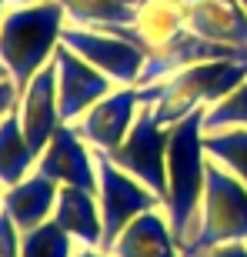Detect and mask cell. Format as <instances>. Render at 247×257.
Wrapping results in <instances>:
<instances>
[{
	"mask_svg": "<svg viewBox=\"0 0 247 257\" xmlns=\"http://www.w3.org/2000/svg\"><path fill=\"white\" fill-rule=\"evenodd\" d=\"M204 110L171 124V144H167V194H164V214L171 220L181 247L197 227L204 184H207L210 154L204 147Z\"/></svg>",
	"mask_w": 247,
	"mask_h": 257,
	"instance_id": "1",
	"label": "cell"
},
{
	"mask_svg": "<svg viewBox=\"0 0 247 257\" xmlns=\"http://www.w3.org/2000/svg\"><path fill=\"white\" fill-rule=\"evenodd\" d=\"M67 27V14L57 0H40L24 7H4L0 20V64L7 67L17 90L30 84V77L54 60Z\"/></svg>",
	"mask_w": 247,
	"mask_h": 257,
	"instance_id": "2",
	"label": "cell"
},
{
	"mask_svg": "<svg viewBox=\"0 0 247 257\" xmlns=\"http://www.w3.org/2000/svg\"><path fill=\"white\" fill-rule=\"evenodd\" d=\"M244 80H247V60H204V64H194L181 74L167 77V80L137 87V90H141L144 104L154 107V117L164 127H171L184 117H190L194 110L214 107Z\"/></svg>",
	"mask_w": 247,
	"mask_h": 257,
	"instance_id": "3",
	"label": "cell"
},
{
	"mask_svg": "<svg viewBox=\"0 0 247 257\" xmlns=\"http://www.w3.org/2000/svg\"><path fill=\"white\" fill-rule=\"evenodd\" d=\"M220 244H247V187L237 174L210 157L200 217L184 244V257H207Z\"/></svg>",
	"mask_w": 247,
	"mask_h": 257,
	"instance_id": "4",
	"label": "cell"
},
{
	"mask_svg": "<svg viewBox=\"0 0 247 257\" xmlns=\"http://www.w3.org/2000/svg\"><path fill=\"white\" fill-rule=\"evenodd\" d=\"M97 154V174H100V187H97V200H100V214H104V244L100 247L110 250V244L117 240L131 220H137L141 214L147 210H157L164 207V200L141 184L134 174H127L124 167H117L104 151H94Z\"/></svg>",
	"mask_w": 247,
	"mask_h": 257,
	"instance_id": "5",
	"label": "cell"
},
{
	"mask_svg": "<svg viewBox=\"0 0 247 257\" xmlns=\"http://www.w3.org/2000/svg\"><path fill=\"white\" fill-rule=\"evenodd\" d=\"M167 144H171V127H164L154 117V107L144 104L127 141L107 157L127 174H134L141 184H147L164 200V194H167Z\"/></svg>",
	"mask_w": 247,
	"mask_h": 257,
	"instance_id": "6",
	"label": "cell"
},
{
	"mask_svg": "<svg viewBox=\"0 0 247 257\" xmlns=\"http://www.w3.org/2000/svg\"><path fill=\"white\" fill-rule=\"evenodd\" d=\"M60 44H67L74 54H80L87 64H94L117 87H137L144 60H147V54L134 40L120 37L114 30H94V27H74V24H67Z\"/></svg>",
	"mask_w": 247,
	"mask_h": 257,
	"instance_id": "7",
	"label": "cell"
},
{
	"mask_svg": "<svg viewBox=\"0 0 247 257\" xmlns=\"http://www.w3.org/2000/svg\"><path fill=\"white\" fill-rule=\"evenodd\" d=\"M54 70H57V100H60V120L64 124H77L90 107L100 104L117 87L110 77L100 74L94 64H87L67 44H60L54 50Z\"/></svg>",
	"mask_w": 247,
	"mask_h": 257,
	"instance_id": "8",
	"label": "cell"
},
{
	"mask_svg": "<svg viewBox=\"0 0 247 257\" xmlns=\"http://www.w3.org/2000/svg\"><path fill=\"white\" fill-rule=\"evenodd\" d=\"M37 171L57 184V187H84L94 191L100 187V174H97V154L94 147L77 134L74 124H60L57 134L50 137L44 154L37 157Z\"/></svg>",
	"mask_w": 247,
	"mask_h": 257,
	"instance_id": "9",
	"label": "cell"
},
{
	"mask_svg": "<svg viewBox=\"0 0 247 257\" xmlns=\"http://www.w3.org/2000/svg\"><path fill=\"white\" fill-rule=\"evenodd\" d=\"M141 107H144V100H141V90H137V87H114V90H110L100 104L90 107L74 127L94 151L114 154L117 147L127 141V134H131L134 120L141 114Z\"/></svg>",
	"mask_w": 247,
	"mask_h": 257,
	"instance_id": "10",
	"label": "cell"
},
{
	"mask_svg": "<svg viewBox=\"0 0 247 257\" xmlns=\"http://www.w3.org/2000/svg\"><path fill=\"white\" fill-rule=\"evenodd\" d=\"M17 117H20V131L27 137L30 151L44 154V147L50 144V137L57 134L60 120V100H57V70L50 60L44 70L30 77V84L20 90L17 97Z\"/></svg>",
	"mask_w": 247,
	"mask_h": 257,
	"instance_id": "11",
	"label": "cell"
},
{
	"mask_svg": "<svg viewBox=\"0 0 247 257\" xmlns=\"http://www.w3.org/2000/svg\"><path fill=\"white\" fill-rule=\"evenodd\" d=\"M107 30L134 40L144 54L161 50L190 30L187 27V0H144L137 7L134 24H117V27H107Z\"/></svg>",
	"mask_w": 247,
	"mask_h": 257,
	"instance_id": "12",
	"label": "cell"
},
{
	"mask_svg": "<svg viewBox=\"0 0 247 257\" xmlns=\"http://www.w3.org/2000/svg\"><path fill=\"white\" fill-rule=\"evenodd\" d=\"M187 27L210 44L247 50V10L240 0H187Z\"/></svg>",
	"mask_w": 247,
	"mask_h": 257,
	"instance_id": "13",
	"label": "cell"
},
{
	"mask_svg": "<svg viewBox=\"0 0 247 257\" xmlns=\"http://www.w3.org/2000/svg\"><path fill=\"white\" fill-rule=\"evenodd\" d=\"M107 254L114 257H184L181 240L174 234L171 220L164 214V207L147 210L137 220H131L127 227L117 234Z\"/></svg>",
	"mask_w": 247,
	"mask_h": 257,
	"instance_id": "14",
	"label": "cell"
},
{
	"mask_svg": "<svg viewBox=\"0 0 247 257\" xmlns=\"http://www.w3.org/2000/svg\"><path fill=\"white\" fill-rule=\"evenodd\" d=\"M57 194L60 187L50 177H44L40 171H34L30 177H24L14 187H4V197H0V210H7L10 220L17 224L24 234L40 224L54 220V207H57Z\"/></svg>",
	"mask_w": 247,
	"mask_h": 257,
	"instance_id": "15",
	"label": "cell"
},
{
	"mask_svg": "<svg viewBox=\"0 0 247 257\" xmlns=\"http://www.w3.org/2000/svg\"><path fill=\"white\" fill-rule=\"evenodd\" d=\"M54 220L64 234L74 237L77 247H100L104 244V214L94 191L84 187H60Z\"/></svg>",
	"mask_w": 247,
	"mask_h": 257,
	"instance_id": "16",
	"label": "cell"
},
{
	"mask_svg": "<svg viewBox=\"0 0 247 257\" xmlns=\"http://www.w3.org/2000/svg\"><path fill=\"white\" fill-rule=\"evenodd\" d=\"M34 171H37V154L30 151L27 137L20 131L17 107H14L0 120V184L4 187H14L24 177H30Z\"/></svg>",
	"mask_w": 247,
	"mask_h": 257,
	"instance_id": "17",
	"label": "cell"
},
{
	"mask_svg": "<svg viewBox=\"0 0 247 257\" xmlns=\"http://www.w3.org/2000/svg\"><path fill=\"white\" fill-rule=\"evenodd\" d=\"M67 14V24L74 27H94V30H107L117 24H134L137 10L117 0H57Z\"/></svg>",
	"mask_w": 247,
	"mask_h": 257,
	"instance_id": "18",
	"label": "cell"
},
{
	"mask_svg": "<svg viewBox=\"0 0 247 257\" xmlns=\"http://www.w3.org/2000/svg\"><path fill=\"white\" fill-rule=\"evenodd\" d=\"M204 147L217 164L230 167L247 187V127H234V131H217L204 137Z\"/></svg>",
	"mask_w": 247,
	"mask_h": 257,
	"instance_id": "19",
	"label": "cell"
},
{
	"mask_svg": "<svg viewBox=\"0 0 247 257\" xmlns=\"http://www.w3.org/2000/svg\"><path fill=\"white\" fill-rule=\"evenodd\" d=\"M74 254H77L74 237L57 227V220H47V224L24 234V257H74Z\"/></svg>",
	"mask_w": 247,
	"mask_h": 257,
	"instance_id": "20",
	"label": "cell"
},
{
	"mask_svg": "<svg viewBox=\"0 0 247 257\" xmlns=\"http://www.w3.org/2000/svg\"><path fill=\"white\" fill-rule=\"evenodd\" d=\"M234 127H247V80L234 87L224 100L204 110V134L234 131Z\"/></svg>",
	"mask_w": 247,
	"mask_h": 257,
	"instance_id": "21",
	"label": "cell"
},
{
	"mask_svg": "<svg viewBox=\"0 0 247 257\" xmlns=\"http://www.w3.org/2000/svg\"><path fill=\"white\" fill-rule=\"evenodd\" d=\"M0 257H24V230L10 220L7 210H0Z\"/></svg>",
	"mask_w": 247,
	"mask_h": 257,
	"instance_id": "22",
	"label": "cell"
},
{
	"mask_svg": "<svg viewBox=\"0 0 247 257\" xmlns=\"http://www.w3.org/2000/svg\"><path fill=\"white\" fill-rule=\"evenodd\" d=\"M17 97H20V90L14 80H0V120H4V114H10L17 107Z\"/></svg>",
	"mask_w": 247,
	"mask_h": 257,
	"instance_id": "23",
	"label": "cell"
},
{
	"mask_svg": "<svg viewBox=\"0 0 247 257\" xmlns=\"http://www.w3.org/2000/svg\"><path fill=\"white\" fill-rule=\"evenodd\" d=\"M207 257H247V244H220Z\"/></svg>",
	"mask_w": 247,
	"mask_h": 257,
	"instance_id": "24",
	"label": "cell"
},
{
	"mask_svg": "<svg viewBox=\"0 0 247 257\" xmlns=\"http://www.w3.org/2000/svg\"><path fill=\"white\" fill-rule=\"evenodd\" d=\"M74 257H114V254H107L104 247H77Z\"/></svg>",
	"mask_w": 247,
	"mask_h": 257,
	"instance_id": "25",
	"label": "cell"
},
{
	"mask_svg": "<svg viewBox=\"0 0 247 257\" xmlns=\"http://www.w3.org/2000/svg\"><path fill=\"white\" fill-rule=\"evenodd\" d=\"M4 7H24V4H40V0H0Z\"/></svg>",
	"mask_w": 247,
	"mask_h": 257,
	"instance_id": "26",
	"label": "cell"
},
{
	"mask_svg": "<svg viewBox=\"0 0 247 257\" xmlns=\"http://www.w3.org/2000/svg\"><path fill=\"white\" fill-rule=\"evenodd\" d=\"M0 80H10V74H7V67L0 64Z\"/></svg>",
	"mask_w": 247,
	"mask_h": 257,
	"instance_id": "27",
	"label": "cell"
},
{
	"mask_svg": "<svg viewBox=\"0 0 247 257\" xmlns=\"http://www.w3.org/2000/svg\"><path fill=\"white\" fill-rule=\"evenodd\" d=\"M240 7H244V10H247V0H240Z\"/></svg>",
	"mask_w": 247,
	"mask_h": 257,
	"instance_id": "28",
	"label": "cell"
},
{
	"mask_svg": "<svg viewBox=\"0 0 247 257\" xmlns=\"http://www.w3.org/2000/svg\"><path fill=\"white\" fill-rule=\"evenodd\" d=\"M0 197H4V184H0Z\"/></svg>",
	"mask_w": 247,
	"mask_h": 257,
	"instance_id": "29",
	"label": "cell"
},
{
	"mask_svg": "<svg viewBox=\"0 0 247 257\" xmlns=\"http://www.w3.org/2000/svg\"><path fill=\"white\" fill-rule=\"evenodd\" d=\"M0 20H4V7H0Z\"/></svg>",
	"mask_w": 247,
	"mask_h": 257,
	"instance_id": "30",
	"label": "cell"
},
{
	"mask_svg": "<svg viewBox=\"0 0 247 257\" xmlns=\"http://www.w3.org/2000/svg\"><path fill=\"white\" fill-rule=\"evenodd\" d=\"M0 7H4V4H0Z\"/></svg>",
	"mask_w": 247,
	"mask_h": 257,
	"instance_id": "31",
	"label": "cell"
}]
</instances>
